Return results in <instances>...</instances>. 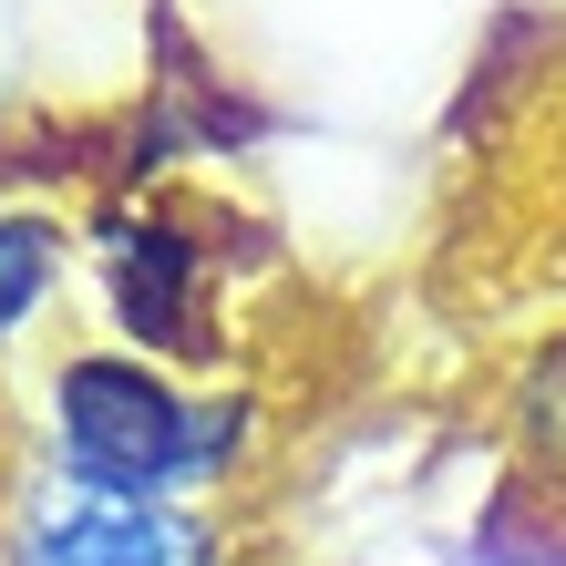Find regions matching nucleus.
Wrapping results in <instances>:
<instances>
[{"mask_svg": "<svg viewBox=\"0 0 566 566\" xmlns=\"http://www.w3.org/2000/svg\"><path fill=\"white\" fill-rule=\"evenodd\" d=\"M248 391H186L155 350H73L52 371V474L124 505H186L238 474Z\"/></svg>", "mask_w": 566, "mask_h": 566, "instance_id": "f257e3e1", "label": "nucleus"}, {"mask_svg": "<svg viewBox=\"0 0 566 566\" xmlns=\"http://www.w3.org/2000/svg\"><path fill=\"white\" fill-rule=\"evenodd\" d=\"M145 62V0H0V114L93 104Z\"/></svg>", "mask_w": 566, "mask_h": 566, "instance_id": "f03ea898", "label": "nucleus"}, {"mask_svg": "<svg viewBox=\"0 0 566 566\" xmlns=\"http://www.w3.org/2000/svg\"><path fill=\"white\" fill-rule=\"evenodd\" d=\"M0 566H227V536L196 505H124V494L42 484L11 525Z\"/></svg>", "mask_w": 566, "mask_h": 566, "instance_id": "7ed1b4c3", "label": "nucleus"}, {"mask_svg": "<svg viewBox=\"0 0 566 566\" xmlns=\"http://www.w3.org/2000/svg\"><path fill=\"white\" fill-rule=\"evenodd\" d=\"M114 329L155 360L196 340V238L186 227L145 217V227L114 238Z\"/></svg>", "mask_w": 566, "mask_h": 566, "instance_id": "20e7f679", "label": "nucleus"}, {"mask_svg": "<svg viewBox=\"0 0 566 566\" xmlns=\"http://www.w3.org/2000/svg\"><path fill=\"white\" fill-rule=\"evenodd\" d=\"M52 279H62V227L52 217H0V350L42 319Z\"/></svg>", "mask_w": 566, "mask_h": 566, "instance_id": "39448f33", "label": "nucleus"}]
</instances>
